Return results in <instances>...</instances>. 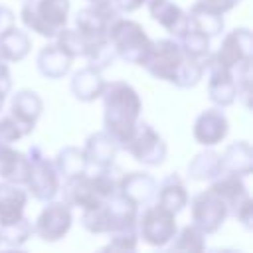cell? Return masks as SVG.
<instances>
[{
    "label": "cell",
    "instance_id": "cell-1",
    "mask_svg": "<svg viewBox=\"0 0 253 253\" xmlns=\"http://www.w3.org/2000/svg\"><path fill=\"white\" fill-rule=\"evenodd\" d=\"M103 99V130L117 142L119 148L125 146L132 134L136 123L140 121L142 101L136 89L126 81L105 83L101 93Z\"/></svg>",
    "mask_w": 253,
    "mask_h": 253
},
{
    "label": "cell",
    "instance_id": "cell-2",
    "mask_svg": "<svg viewBox=\"0 0 253 253\" xmlns=\"http://www.w3.org/2000/svg\"><path fill=\"white\" fill-rule=\"evenodd\" d=\"M138 206L126 200L123 194L115 192L111 198H107L103 204L91 208V210H81V225L95 235L101 233H113L121 229H130L136 227V217H138Z\"/></svg>",
    "mask_w": 253,
    "mask_h": 253
},
{
    "label": "cell",
    "instance_id": "cell-3",
    "mask_svg": "<svg viewBox=\"0 0 253 253\" xmlns=\"http://www.w3.org/2000/svg\"><path fill=\"white\" fill-rule=\"evenodd\" d=\"M117 192V180L109 170H95V174H83L73 180H65L63 186V202L71 208L91 210L103 204Z\"/></svg>",
    "mask_w": 253,
    "mask_h": 253
},
{
    "label": "cell",
    "instance_id": "cell-4",
    "mask_svg": "<svg viewBox=\"0 0 253 253\" xmlns=\"http://www.w3.org/2000/svg\"><path fill=\"white\" fill-rule=\"evenodd\" d=\"M107 38L117 53V57H121L123 61L130 63V65H142L152 49V42L148 38V34L144 32V28L130 20V18H117L111 22L109 30H107Z\"/></svg>",
    "mask_w": 253,
    "mask_h": 253
},
{
    "label": "cell",
    "instance_id": "cell-5",
    "mask_svg": "<svg viewBox=\"0 0 253 253\" xmlns=\"http://www.w3.org/2000/svg\"><path fill=\"white\" fill-rule=\"evenodd\" d=\"M69 0H24L20 18L24 26L42 38H55L65 28Z\"/></svg>",
    "mask_w": 253,
    "mask_h": 253
},
{
    "label": "cell",
    "instance_id": "cell-6",
    "mask_svg": "<svg viewBox=\"0 0 253 253\" xmlns=\"http://www.w3.org/2000/svg\"><path fill=\"white\" fill-rule=\"evenodd\" d=\"M176 229H178L176 213L164 210L162 206H158L154 202L144 206L142 213L138 211L136 233L150 247H166L172 241Z\"/></svg>",
    "mask_w": 253,
    "mask_h": 253
},
{
    "label": "cell",
    "instance_id": "cell-7",
    "mask_svg": "<svg viewBox=\"0 0 253 253\" xmlns=\"http://www.w3.org/2000/svg\"><path fill=\"white\" fill-rule=\"evenodd\" d=\"M30 158V178L26 182V192L32 194L38 202H49L57 196L61 190L59 174L53 166V160H49L40 146H32L28 150Z\"/></svg>",
    "mask_w": 253,
    "mask_h": 253
},
{
    "label": "cell",
    "instance_id": "cell-8",
    "mask_svg": "<svg viewBox=\"0 0 253 253\" xmlns=\"http://www.w3.org/2000/svg\"><path fill=\"white\" fill-rule=\"evenodd\" d=\"M123 150H126L136 162L144 166H158L164 162L168 154V146L164 138L144 121H138L132 134L125 142Z\"/></svg>",
    "mask_w": 253,
    "mask_h": 253
},
{
    "label": "cell",
    "instance_id": "cell-9",
    "mask_svg": "<svg viewBox=\"0 0 253 253\" xmlns=\"http://www.w3.org/2000/svg\"><path fill=\"white\" fill-rule=\"evenodd\" d=\"M45 206L42 208V211L38 213L36 221H34V233L47 243H55L61 237L67 235V231L71 229L73 223V211L71 206L67 202H57V200H49L43 202Z\"/></svg>",
    "mask_w": 253,
    "mask_h": 253
},
{
    "label": "cell",
    "instance_id": "cell-10",
    "mask_svg": "<svg viewBox=\"0 0 253 253\" xmlns=\"http://www.w3.org/2000/svg\"><path fill=\"white\" fill-rule=\"evenodd\" d=\"M190 211H192V223L198 225L206 235L219 231V227L229 217V210L225 202L210 188L204 192H198L192 198Z\"/></svg>",
    "mask_w": 253,
    "mask_h": 253
},
{
    "label": "cell",
    "instance_id": "cell-11",
    "mask_svg": "<svg viewBox=\"0 0 253 253\" xmlns=\"http://www.w3.org/2000/svg\"><path fill=\"white\" fill-rule=\"evenodd\" d=\"M184 51L178 43V40H156L152 42V49L146 57V61L142 63V67L156 79L172 83L176 77V71L180 67V63L184 61Z\"/></svg>",
    "mask_w": 253,
    "mask_h": 253
},
{
    "label": "cell",
    "instance_id": "cell-12",
    "mask_svg": "<svg viewBox=\"0 0 253 253\" xmlns=\"http://www.w3.org/2000/svg\"><path fill=\"white\" fill-rule=\"evenodd\" d=\"M204 69L208 71L210 101L219 109L233 105L237 99V85H235L233 69H229L221 61H217L213 53H208V57L204 59Z\"/></svg>",
    "mask_w": 253,
    "mask_h": 253
},
{
    "label": "cell",
    "instance_id": "cell-13",
    "mask_svg": "<svg viewBox=\"0 0 253 253\" xmlns=\"http://www.w3.org/2000/svg\"><path fill=\"white\" fill-rule=\"evenodd\" d=\"M121 12L113 4V0H97L87 8L79 10L75 16V28L87 40H103L107 38V30L113 20H117Z\"/></svg>",
    "mask_w": 253,
    "mask_h": 253
},
{
    "label": "cell",
    "instance_id": "cell-14",
    "mask_svg": "<svg viewBox=\"0 0 253 253\" xmlns=\"http://www.w3.org/2000/svg\"><path fill=\"white\" fill-rule=\"evenodd\" d=\"M217 61L235 69L245 61H253V36L249 28H235L221 40L219 49L213 53Z\"/></svg>",
    "mask_w": 253,
    "mask_h": 253
},
{
    "label": "cell",
    "instance_id": "cell-15",
    "mask_svg": "<svg viewBox=\"0 0 253 253\" xmlns=\"http://www.w3.org/2000/svg\"><path fill=\"white\" fill-rule=\"evenodd\" d=\"M192 132H194V138H196L198 144H202L206 148H211L227 136L229 121H227V117L223 115V111L219 107H211V109L202 111L196 117Z\"/></svg>",
    "mask_w": 253,
    "mask_h": 253
},
{
    "label": "cell",
    "instance_id": "cell-16",
    "mask_svg": "<svg viewBox=\"0 0 253 253\" xmlns=\"http://www.w3.org/2000/svg\"><path fill=\"white\" fill-rule=\"evenodd\" d=\"M42 111H43V101L32 89H20L12 97L10 117L16 121V125L20 126L24 136L32 134V130L38 125V119L42 117Z\"/></svg>",
    "mask_w": 253,
    "mask_h": 253
},
{
    "label": "cell",
    "instance_id": "cell-17",
    "mask_svg": "<svg viewBox=\"0 0 253 253\" xmlns=\"http://www.w3.org/2000/svg\"><path fill=\"white\" fill-rule=\"evenodd\" d=\"M158 184L156 180L146 172H128L121 180H117V192L123 194L126 200L136 204L138 208H144L154 202Z\"/></svg>",
    "mask_w": 253,
    "mask_h": 253
},
{
    "label": "cell",
    "instance_id": "cell-18",
    "mask_svg": "<svg viewBox=\"0 0 253 253\" xmlns=\"http://www.w3.org/2000/svg\"><path fill=\"white\" fill-rule=\"evenodd\" d=\"M148 14L154 22H158L170 36L180 38L188 28V12H184L178 4L170 0H146Z\"/></svg>",
    "mask_w": 253,
    "mask_h": 253
},
{
    "label": "cell",
    "instance_id": "cell-19",
    "mask_svg": "<svg viewBox=\"0 0 253 253\" xmlns=\"http://www.w3.org/2000/svg\"><path fill=\"white\" fill-rule=\"evenodd\" d=\"M117 150H119L117 142L105 130H97L89 134L83 146L87 164L95 170H109L117 158Z\"/></svg>",
    "mask_w": 253,
    "mask_h": 253
},
{
    "label": "cell",
    "instance_id": "cell-20",
    "mask_svg": "<svg viewBox=\"0 0 253 253\" xmlns=\"http://www.w3.org/2000/svg\"><path fill=\"white\" fill-rule=\"evenodd\" d=\"M71 63H73V57L65 49H61L55 42L43 45L36 57L38 71L47 79H61L63 75L69 73Z\"/></svg>",
    "mask_w": 253,
    "mask_h": 253
},
{
    "label": "cell",
    "instance_id": "cell-21",
    "mask_svg": "<svg viewBox=\"0 0 253 253\" xmlns=\"http://www.w3.org/2000/svg\"><path fill=\"white\" fill-rule=\"evenodd\" d=\"M221 174H235V176H249L253 170V150L247 140L231 142L223 154H219Z\"/></svg>",
    "mask_w": 253,
    "mask_h": 253
},
{
    "label": "cell",
    "instance_id": "cell-22",
    "mask_svg": "<svg viewBox=\"0 0 253 253\" xmlns=\"http://www.w3.org/2000/svg\"><path fill=\"white\" fill-rule=\"evenodd\" d=\"M28 204V192L20 184L0 182V225L12 223L24 215Z\"/></svg>",
    "mask_w": 253,
    "mask_h": 253
},
{
    "label": "cell",
    "instance_id": "cell-23",
    "mask_svg": "<svg viewBox=\"0 0 253 253\" xmlns=\"http://www.w3.org/2000/svg\"><path fill=\"white\" fill-rule=\"evenodd\" d=\"M105 83L107 81L103 79V71H99L91 65H85V67H81L79 71L73 73L71 93L75 95L77 101L91 103V101L101 97V93L105 89Z\"/></svg>",
    "mask_w": 253,
    "mask_h": 253
},
{
    "label": "cell",
    "instance_id": "cell-24",
    "mask_svg": "<svg viewBox=\"0 0 253 253\" xmlns=\"http://www.w3.org/2000/svg\"><path fill=\"white\" fill-rule=\"evenodd\" d=\"M188 202H190V196H188L186 184L182 182L180 176L170 174L160 182V186L156 190L154 204L162 206L164 210H168L172 213H180L188 206Z\"/></svg>",
    "mask_w": 253,
    "mask_h": 253
},
{
    "label": "cell",
    "instance_id": "cell-25",
    "mask_svg": "<svg viewBox=\"0 0 253 253\" xmlns=\"http://www.w3.org/2000/svg\"><path fill=\"white\" fill-rule=\"evenodd\" d=\"M188 24H190V28L206 34L208 38L219 36L223 32V26H225L223 14L217 12V10H213V8H210V6H206L200 0L190 8V12H188Z\"/></svg>",
    "mask_w": 253,
    "mask_h": 253
},
{
    "label": "cell",
    "instance_id": "cell-26",
    "mask_svg": "<svg viewBox=\"0 0 253 253\" xmlns=\"http://www.w3.org/2000/svg\"><path fill=\"white\" fill-rule=\"evenodd\" d=\"M210 190H213L225 202V206L229 210V215L249 196L243 178L241 176H235V174H219L215 180H211Z\"/></svg>",
    "mask_w": 253,
    "mask_h": 253
},
{
    "label": "cell",
    "instance_id": "cell-27",
    "mask_svg": "<svg viewBox=\"0 0 253 253\" xmlns=\"http://www.w3.org/2000/svg\"><path fill=\"white\" fill-rule=\"evenodd\" d=\"M32 49V40L30 36L16 28V24L12 28H8L6 32L0 34V57L6 63H18L22 61Z\"/></svg>",
    "mask_w": 253,
    "mask_h": 253
},
{
    "label": "cell",
    "instance_id": "cell-28",
    "mask_svg": "<svg viewBox=\"0 0 253 253\" xmlns=\"http://www.w3.org/2000/svg\"><path fill=\"white\" fill-rule=\"evenodd\" d=\"M53 166L59 174V178H65V180H73V178H79L87 172L89 164H87V158L83 154V148H77V146H63L55 158H53Z\"/></svg>",
    "mask_w": 253,
    "mask_h": 253
},
{
    "label": "cell",
    "instance_id": "cell-29",
    "mask_svg": "<svg viewBox=\"0 0 253 253\" xmlns=\"http://www.w3.org/2000/svg\"><path fill=\"white\" fill-rule=\"evenodd\" d=\"M219 174H221L219 154L215 150H210V148L198 152L188 164V176L192 180H198V182H211Z\"/></svg>",
    "mask_w": 253,
    "mask_h": 253
},
{
    "label": "cell",
    "instance_id": "cell-30",
    "mask_svg": "<svg viewBox=\"0 0 253 253\" xmlns=\"http://www.w3.org/2000/svg\"><path fill=\"white\" fill-rule=\"evenodd\" d=\"M170 251H204L206 249V233L190 223V225H184L182 229H176L172 241L166 245Z\"/></svg>",
    "mask_w": 253,
    "mask_h": 253
},
{
    "label": "cell",
    "instance_id": "cell-31",
    "mask_svg": "<svg viewBox=\"0 0 253 253\" xmlns=\"http://www.w3.org/2000/svg\"><path fill=\"white\" fill-rule=\"evenodd\" d=\"M32 235H34V223L26 215H22L12 223L0 225V243L12 249H20Z\"/></svg>",
    "mask_w": 253,
    "mask_h": 253
},
{
    "label": "cell",
    "instance_id": "cell-32",
    "mask_svg": "<svg viewBox=\"0 0 253 253\" xmlns=\"http://www.w3.org/2000/svg\"><path fill=\"white\" fill-rule=\"evenodd\" d=\"M91 42H95V40H87L77 28H61L55 36V43L61 49H65L73 59H77V57L85 59Z\"/></svg>",
    "mask_w": 253,
    "mask_h": 253
},
{
    "label": "cell",
    "instance_id": "cell-33",
    "mask_svg": "<svg viewBox=\"0 0 253 253\" xmlns=\"http://www.w3.org/2000/svg\"><path fill=\"white\" fill-rule=\"evenodd\" d=\"M176 40H178V43H180L184 55H188V57H194V59L204 61V59L208 57V53H210V38H208L206 34L194 30V28H188V30H186L180 38H176Z\"/></svg>",
    "mask_w": 253,
    "mask_h": 253
},
{
    "label": "cell",
    "instance_id": "cell-34",
    "mask_svg": "<svg viewBox=\"0 0 253 253\" xmlns=\"http://www.w3.org/2000/svg\"><path fill=\"white\" fill-rule=\"evenodd\" d=\"M206 69H204V61L200 59H194V57H184V61L180 63L178 71H176V77L172 81L174 87L178 89H190V87H196L200 83V79L204 77Z\"/></svg>",
    "mask_w": 253,
    "mask_h": 253
},
{
    "label": "cell",
    "instance_id": "cell-35",
    "mask_svg": "<svg viewBox=\"0 0 253 253\" xmlns=\"http://www.w3.org/2000/svg\"><path fill=\"white\" fill-rule=\"evenodd\" d=\"M115 59H117V53H115V49H113L109 38L91 42V45H89V49H87V55H85L87 65H91V67H95V69H99V71L111 67V65L115 63Z\"/></svg>",
    "mask_w": 253,
    "mask_h": 253
},
{
    "label": "cell",
    "instance_id": "cell-36",
    "mask_svg": "<svg viewBox=\"0 0 253 253\" xmlns=\"http://www.w3.org/2000/svg\"><path fill=\"white\" fill-rule=\"evenodd\" d=\"M109 241L103 247V251H136L138 247V233L136 227L130 229H121V231H113L109 233Z\"/></svg>",
    "mask_w": 253,
    "mask_h": 253
},
{
    "label": "cell",
    "instance_id": "cell-37",
    "mask_svg": "<svg viewBox=\"0 0 253 253\" xmlns=\"http://www.w3.org/2000/svg\"><path fill=\"white\" fill-rule=\"evenodd\" d=\"M24 134L20 130V126L16 125V121L8 115V117H0V144H12L16 140H20Z\"/></svg>",
    "mask_w": 253,
    "mask_h": 253
},
{
    "label": "cell",
    "instance_id": "cell-38",
    "mask_svg": "<svg viewBox=\"0 0 253 253\" xmlns=\"http://www.w3.org/2000/svg\"><path fill=\"white\" fill-rule=\"evenodd\" d=\"M231 215H233L247 231H251V229H253V200H251V196H247V198L231 211Z\"/></svg>",
    "mask_w": 253,
    "mask_h": 253
},
{
    "label": "cell",
    "instance_id": "cell-39",
    "mask_svg": "<svg viewBox=\"0 0 253 253\" xmlns=\"http://www.w3.org/2000/svg\"><path fill=\"white\" fill-rule=\"evenodd\" d=\"M16 148H12V144H0V178H4L16 158Z\"/></svg>",
    "mask_w": 253,
    "mask_h": 253
},
{
    "label": "cell",
    "instance_id": "cell-40",
    "mask_svg": "<svg viewBox=\"0 0 253 253\" xmlns=\"http://www.w3.org/2000/svg\"><path fill=\"white\" fill-rule=\"evenodd\" d=\"M200 2H204L206 6H210V8H213V10L221 12V14H225V12L233 10V8H235L239 2H243V0H200Z\"/></svg>",
    "mask_w": 253,
    "mask_h": 253
},
{
    "label": "cell",
    "instance_id": "cell-41",
    "mask_svg": "<svg viewBox=\"0 0 253 253\" xmlns=\"http://www.w3.org/2000/svg\"><path fill=\"white\" fill-rule=\"evenodd\" d=\"M113 4L117 6V10L121 14H130L138 8H142L146 4V0H113Z\"/></svg>",
    "mask_w": 253,
    "mask_h": 253
},
{
    "label": "cell",
    "instance_id": "cell-42",
    "mask_svg": "<svg viewBox=\"0 0 253 253\" xmlns=\"http://www.w3.org/2000/svg\"><path fill=\"white\" fill-rule=\"evenodd\" d=\"M0 89L4 93H10L12 89V79H10V69H8V63L0 57Z\"/></svg>",
    "mask_w": 253,
    "mask_h": 253
},
{
    "label": "cell",
    "instance_id": "cell-43",
    "mask_svg": "<svg viewBox=\"0 0 253 253\" xmlns=\"http://www.w3.org/2000/svg\"><path fill=\"white\" fill-rule=\"evenodd\" d=\"M14 26V12L8 6H0V34Z\"/></svg>",
    "mask_w": 253,
    "mask_h": 253
},
{
    "label": "cell",
    "instance_id": "cell-44",
    "mask_svg": "<svg viewBox=\"0 0 253 253\" xmlns=\"http://www.w3.org/2000/svg\"><path fill=\"white\" fill-rule=\"evenodd\" d=\"M6 95H8V93H4V91L0 89V109H2V105H4V101H6Z\"/></svg>",
    "mask_w": 253,
    "mask_h": 253
},
{
    "label": "cell",
    "instance_id": "cell-45",
    "mask_svg": "<svg viewBox=\"0 0 253 253\" xmlns=\"http://www.w3.org/2000/svg\"><path fill=\"white\" fill-rule=\"evenodd\" d=\"M87 2H89V4H91V2H97V0H87Z\"/></svg>",
    "mask_w": 253,
    "mask_h": 253
}]
</instances>
